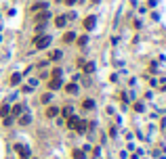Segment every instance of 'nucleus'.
Masks as SVG:
<instances>
[{"mask_svg":"<svg viewBox=\"0 0 166 159\" xmlns=\"http://www.w3.org/2000/svg\"><path fill=\"white\" fill-rule=\"evenodd\" d=\"M48 17H50V15H48V11H46V8H44V11H42L40 15H36V21H46V19H48Z\"/></svg>","mask_w":166,"mask_h":159,"instance_id":"6","label":"nucleus"},{"mask_svg":"<svg viewBox=\"0 0 166 159\" xmlns=\"http://www.w3.org/2000/svg\"><path fill=\"white\" fill-rule=\"evenodd\" d=\"M48 88H50V90H59V88H61V80L53 78L50 82H48Z\"/></svg>","mask_w":166,"mask_h":159,"instance_id":"5","label":"nucleus"},{"mask_svg":"<svg viewBox=\"0 0 166 159\" xmlns=\"http://www.w3.org/2000/svg\"><path fill=\"white\" fill-rule=\"evenodd\" d=\"M21 111H23V105H15V107H13V117H19Z\"/></svg>","mask_w":166,"mask_h":159,"instance_id":"8","label":"nucleus"},{"mask_svg":"<svg viewBox=\"0 0 166 159\" xmlns=\"http://www.w3.org/2000/svg\"><path fill=\"white\" fill-rule=\"evenodd\" d=\"M57 113H59V109H57V107H48V109H46V115H48V117H55Z\"/></svg>","mask_w":166,"mask_h":159,"instance_id":"10","label":"nucleus"},{"mask_svg":"<svg viewBox=\"0 0 166 159\" xmlns=\"http://www.w3.org/2000/svg\"><path fill=\"white\" fill-rule=\"evenodd\" d=\"M42 8H46V4H44V2H38V4H34V6H32V11H42Z\"/></svg>","mask_w":166,"mask_h":159,"instance_id":"16","label":"nucleus"},{"mask_svg":"<svg viewBox=\"0 0 166 159\" xmlns=\"http://www.w3.org/2000/svg\"><path fill=\"white\" fill-rule=\"evenodd\" d=\"M65 2H67V4H74V2H76V0H65Z\"/></svg>","mask_w":166,"mask_h":159,"instance_id":"21","label":"nucleus"},{"mask_svg":"<svg viewBox=\"0 0 166 159\" xmlns=\"http://www.w3.org/2000/svg\"><path fill=\"white\" fill-rule=\"evenodd\" d=\"M95 2H99V0H95Z\"/></svg>","mask_w":166,"mask_h":159,"instance_id":"22","label":"nucleus"},{"mask_svg":"<svg viewBox=\"0 0 166 159\" xmlns=\"http://www.w3.org/2000/svg\"><path fill=\"white\" fill-rule=\"evenodd\" d=\"M50 44V36H36L34 38V46L36 48H46Z\"/></svg>","mask_w":166,"mask_h":159,"instance_id":"2","label":"nucleus"},{"mask_svg":"<svg viewBox=\"0 0 166 159\" xmlns=\"http://www.w3.org/2000/svg\"><path fill=\"white\" fill-rule=\"evenodd\" d=\"M82 107H84V109H93V107H95V103H93L90 98H86V101L82 103Z\"/></svg>","mask_w":166,"mask_h":159,"instance_id":"15","label":"nucleus"},{"mask_svg":"<svg viewBox=\"0 0 166 159\" xmlns=\"http://www.w3.org/2000/svg\"><path fill=\"white\" fill-rule=\"evenodd\" d=\"M53 78H61V69H59V67L53 69Z\"/></svg>","mask_w":166,"mask_h":159,"instance_id":"20","label":"nucleus"},{"mask_svg":"<svg viewBox=\"0 0 166 159\" xmlns=\"http://www.w3.org/2000/svg\"><path fill=\"white\" fill-rule=\"evenodd\" d=\"M74 159H84V153L82 151H74Z\"/></svg>","mask_w":166,"mask_h":159,"instance_id":"19","label":"nucleus"},{"mask_svg":"<svg viewBox=\"0 0 166 159\" xmlns=\"http://www.w3.org/2000/svg\"><path fill=\"white\" fill-rule=\"evenodd\" d=\"M76 40V36H74V32H67L65 36H63V42H74Z\"/></svg>","mask_w":166,"mask_h":159,"instance_id":"11","label":"nucleus"},{"mask_svg":"<svg viewBox=\"0 0 166 159\" xmlns=\"http://www.w3.org/2000/svg\"><path fill=\"white\" fill-rule=\"evenodd\" d=\"M65 23H67V17H63V15H61V17H57V19H55V25H57V27H63V25H65Z\"/></svg>","mask_w":166,"mask_h":159,"instance_id":"7","label":"nucleus"},{"mask_svg":"<svg viewBox=\"0 0 166 159\" xmlns=\"http://www.w3.org/2000/svg\"><path fill=\"white\" fill-rule=\"evenodd\" d=\"M95 23H97V17H93V15L84 19V27H86V30H93V27H95Z\"/></svg>","mask_w":166,"mask_h":159,"instance_id":"4","label":"nucleus"},{"mask_svg":"<svg viewBox=\"0 0 166 159\" xmlns=\"http://www.w3.org/2000/svg\"><path fill=\"white\" fill-rule=\"evenodd\" d=\"M15 151L19 153L21 159H30V149H28L25 145H15Z\"/></svg>","mask_w":166,"mask_h":159,"instance_id":"3","label":"nucleus"},{"mask_svg":"<svg viewBox=\"0 0 166 159\" xmlns=\"http://www.w3.org/2000/svg\"><path fill=\"white\" fill-rule=\"evenodd\" d=\"M50 59H53V61H57V59H61V52H59V50H55V52L50 55Z\"/></svg>","mask_w":166,"mask_h":159,"instance_id":"18","label":"nucleus"},{"mask_svg":"<svg viewBox=\"0 0 166 159\" xmlns=\"http://www.w3.org/2000/svg\"><path fill=\"white\" fill-rule=\"evenodd\" d=\"M84 71H86V73H93V71H95V63H86V65H84Z\"/></svg>","mask_w":166,"mask_h":159,"instance_id":"13","label":"nucleus"},{"mask_svg":"<svg viewBox=\"0 0 166 159\" xmlns=\"http://www.w3.org/2000/svg\"><path fill=\"white\" fill-rule=\"evenodd\" d=\"M65 90H67L70 94H76V92H78V86H76V84H70V86H67Z\"/></svg>","mask_w":166,"mask_h":159,"instance_id":"14","label":"nucleus"},{"mask_svg":"<svg viewBox=\"0 0 166 159\" xmlns=\"http://www.w3.org/2000/svg\"><path fill=\"white\" fill-rule=\"evenodd\" d=\"M30 121H32V117H30V115H21V119H19V123H21V126H28Z\"/></svg>","mask_w":166,"mask_h":159,"instance_id":"12","label":"nucleus"},{"mask_svg":"<svg viewBox=\"0 0 166 159\" xmlns=\"http://www.w3.org/2000/svg\"><path fill=\"white\" fill-rule=\"evenodd\" d=\"M8 113H11L8 105H2V107H0V115H2V117H8Z\"/></svg>","mask_w":166,"mask_h":159,"instance_id":"9","label":"nucleus"},{"mask_svg":"<svg viewBox=\"0 0 166 159\" xmlns=\"http://www.w3.org/2000/svg\"><path fill=\"white\" fill-rule=\"evenodd\" d=\"M19 82H21V76H19V73L11 76V84H19Z\"/></svg>","mask_w":166,"mask_h":159,"instance_id":"17","label":"nucleus"},{"mask_svg":"<svg viewBox=\"0 0 166 159\" xmlns=\"http://www.w3.org/2000/svg\"><path fill=\"white\" fill-rule=\"evenodd\" d=\"M67 126H70L72 130H78V132H84V130H86V121H84V119L74 117V115H70V119H67Z\"/></svg>","mask_w":166,"mask_h":159,"instance_id":"1","label":"nucleus"}]
</instances>
